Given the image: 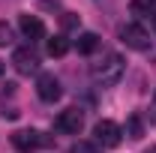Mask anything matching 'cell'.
Instances as JSON below:
<instances>
[{
  "label": "cell",
  "instance_id": "1",
  "mask_svg": "<svg viewBox=\"0 0 156 153\" xmlns=\"http://www.w3.org/2000/svg\"><path fill=\"white\" fill-rule=\"evenodd\" d=\"M123 69H126L123 57H120V54H114V51H108V54H102V57L90 66V75H93V81H96V84L111 87V84H117V81L123 78Z\"/></svg>",
  "mask_w": 156,
  "mask_h": 153
},
{
  "label": "cell",
  "instance_id": "2",
  "mask_svg": "<svg viewBox=\"0 0 156 153\" xmlns=\"http://www.w3.org/2000/svg\"><path fill=\"white\" fill-rule=\"evenodd\" d=\"M117 36H120V42H123L126 48H135V51H147V48H150V33H147L141 24H123Z\"/></svg>",
  "mask_w": 156,
  "mask_h": 153
},
{
  "label": "cell",
  "instance_id": "3",
  "mask_svg": "<svg viewBox=\"0 0 156 153\" xmlns=\"http://www.w3.org/2000/svg\"><path fill=\"white\" fill-rule=\"evenodd\" d=\"M36 93L42 102H57L63 96V87H60V78L54 72H39L36 78Z\"/></svg>",
  "mask_w": 156,
  "mask_h": 153
},
{
  "label": "cell",
  "instance_id": "4",
  "mask_svg": "<svg viewBox=\"0 0 156 153\" xmlns=\"http://www.w3.org/2000/svg\"><path fill=\"white\" fill-rule=\"evenodd\" d=\"M12 66H15V72H18V75H33V72H39V57H36V51H33L30 45L15 48V51H12Z\"/></svg>",
  "mask_w": 156,
  "mask_h": 153
},
{
  "label": "cell",
  "instance_id": "5",
  "mask_svg": "<svg viewBox=\"0 0 156 153\" xmlns=\"http://www.w3.org/2000/svg\"><path fill=\"white\" fill-rule=\"evenodd\" d=\"M93 135H96V141L102 147H117L120 138H123V129L117 126L114 120H99L96 126H93Z\"/></svg>",
  "mask_w": 156,
  "mask_h": 153
},
{
  "label": "cell",
  "instance_id": "6",
  "mask_svg": "<svg viewBox=\"0 0 156 153\" xmlns=\"http://www.w3.org/2000/svg\"><path fill=\"white\" fill-rule=\"evenodd\" d=\"M54 126H57L60 132H66V135H78L81 126H84V114L78 108H63L57 114V120H54Z\"/></svg>",
  "mask_w": 156,
  "mask_h": 153
},
{
  "label": "cell",
  "instance_id": "7",
  "mask_svg": "<svg viewBox=\"0 0 156 153\" xmlns=\"http://www.w3.org/2000/svg\"><path fill=\"white\" fill-rule=\"evenodd\" d=\"M42 144V138H39L36 129H18V132H12V147L18 153H33Z\"/></svg>",
  "mask_w": 156,
  "mask_h": 153
},
{
  "label": "cell",
  "instance_id": "8",
  "mask_svg": "<svg viewBox=\"0 0 156 153\" xmlns=\"http://www.w3.org/2000/svg\"><path fill=\"white\" fill-rule=\"evenodd\" d=\"M18 27H21V33L30 39V42L45 39V24H42V18H36V15H21V18H18Z\"/></svg>",
  "mask_w": 156,
  "mask_h": 153
},
{
  "label": "cell",
  "instance_id": "9",
  "mask_svg": "<svg viewBox=\"0 0 156 153\" xmlns=\"http://www.w3.org/2000/svg\"><path fill=\"white\" fill-rule=\"evenodd\" d=\"M123 132L129 135L132 141H138V138H144V120L138 114H129L126 117V126H123Z\"/></svg>",
  "mask_w": 156,
  "mask_h": 153
},
{
  "label": "cell",
  "instance_id": "10",
  "mask_svg": "<svg viewBox=\"0 0 156 153\" xmlns=\"http://www.w3.org/2000/svg\"><path fill=\"white\" fill-rule=\"evenodd\" d=\"M96 48H99V36H96V33L87 30V33L78 36V54H93Z\"/></svg>",
  "mask_w": 156,
  "mask_h": 153
},
{
  "label": "cell",
  "instance_id": "11",
  "mask_svg": "<svg viewBox=\"0 0 156 153\" xmlns=\"http://www.w3.org/2000/svg\"><path fill=\"white\" fill-rule=\"evenodd\" d=\"M66 51H69L66 36H51V39H48V54H51V57H63Z\"/></svg>",
  "mask_w": 156,
  "mask_h": 153
},
{
  "label": "cell",
  "instance_id": "12",
  "mask_svg": "<svg viewBox=\"0 0 156 153\" xmlns=\"http://www.w3.org/2000/svg\"><path fill=\"white\" fill-rule=\"evenodd\" d=\"M129 9H132L135 15H150V12L156 15V0H132Z\"/></svg>",
  "mask_w": 156,
  "mask_h": 153
},
{
  "label": "cell",
  "instance_id": "13",
  "mask_svg": "<svg viewBox=\"0 0 156 153\" xmlns=\"http://www.w3.org/2000/svg\"><path fill=\"white\" fill-rule=\"evenodd\" d=\"M60 27H63V30H78V27H81V18H78L75 12H63V15H60Z\"/></svg>",
  "mask_w": 156,
  "mask_h": 153
},
{
  "label": "cell",
  "instance_id": "14",
  "mask_svg": "<svg viewBox=\"0 0 156 153\" xmlns=\"http://www.w3.org/2000/svg\"><path fill=\"white\" fill-rule=\"evenodd\" d=\"M69 153H99V147L90 144V141H75V144L69 147Z\"/></svg>",
  "mask_w": 156,
  "mask_h": 153
},
{
  "label": "cell",
  "instance_id": "15",
  "mask_svg": "<svg viewBox=\"0 0 156 153\" xmlns=\"http://www.w3.org/2000/svg\"><path fill=\"white\" fill-rule=\"evenodd\" d=\"M12 36H15V33H12V24L0 21V48H3V45H9V42H12Z\"/></svg>",
  "mask_w": 156,
  "mask_h": 153
},
{
  "label": "cell",
  "instance_id": "16",
  "mask_svg": "<svg viewBox=\"0 0 156 153\" xmlns=\"http://www.w3.org/2000/svg\"><path fill=\"white\" fill-rule=\"evenodd\" d=\"M150 123H156V93H153V99H150Z\"/></svg>",
  "mask_w": 156,
  "mask_h": 153
},
{
  "label": "cell",
  "instance_id": "17",
  "mask_svg": "<svg viewBox=\"0 0 156 153\" xmlns=\"http://www.w3.org/2000/svg\"><path fill=\"white\" fill-rule=\"evenodd\" d=\"M144 153H156V147H150V150H144Z\"/></svg>",
  "mask_w": 156,
  "mask_h": 153
},
{
  "label": "cell",
  "instance_id": "18",
  "mask_svg": "<svg viewBox=\"0 0 156 153\" xmlns=\"http://www.w3.org/2000/svg\"><path fill=\"white\" fill-rule=\"evenodd\" d=\"M0 75H3V63H0Z\"/></svg>",
  "mask_w": 156,
  "mask_h": 153
},
{
  "label": "cell",
  "instance_id": "19",
  "mask_svg": "<svg viewBox=\"0 0 156 153\" xmlns=\"http://www.w3.org/2000/svg\"><path fill=\"white\" fill-rule=\"evenodd\" d=\"M153 27H156V15H153Z\"/></svg>",
  "mask_w": 156,
  "mask_h": 153
}]
</instances>
